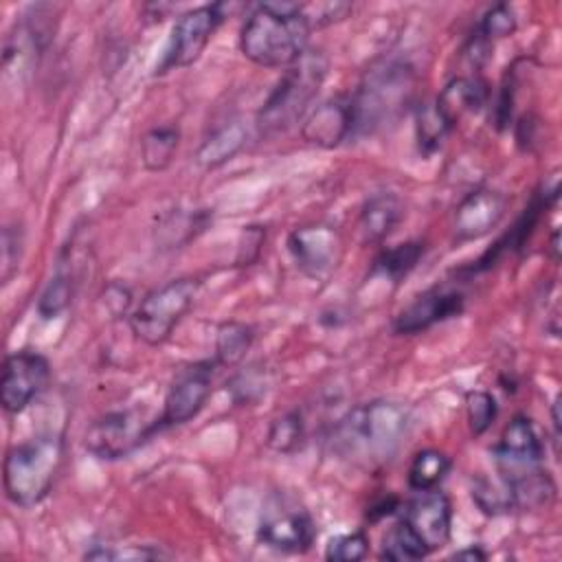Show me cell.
Returning <instances> with one entry per match:
<instances>
[{
	"instance_id": "24",
	"label": "cell",
	"mask_w": 562,
	"mask_h": 562,
	"mask_svg": "<svg viewBox=\"0 0 562 562\" xmlns=\"http://www.w3.org/2000/svg\"><path fill=\"white\" fill-rule=\"evenodd\" d=\"M70 261H59L55 274L48 279V283L44 285L40 299H37V314L44 321H50L55 316H59L72 301L75 296V272L72 266H68Z\"/></svg>"
},
{
	"instance_id": "15",
	"label": "cell",
	"mask_w": 562,
	"mask_h": 562,
	"mask_svg": "<svg viewBox=\"0 0 562 562\" xmlns=\"http://www.w3.org/2000/svg\"><path fill=\"white\" fill-rule=\"evenodd\" d=\"M465 307V294L459 288L435 285L415 296L393 321V331L413 336L430 329L437 323L454 318Z\"/></svg>"
},
{
	"instance_id": "5",
	"label": "cell",
	"mask_w": 562,
	"mask_h": 562,
	"mask_svg": "<svg viewBox=\"0 0 562 562\" xmlns=\"http://www.w3.org/2000/svg\"><path fill=\"white\" fill-rule=\"evenodd\" d=\"M327 70L329 59L321 50L307 48L299 61L285 68L277 86L261 103L257 112V130L263 136H272L303 123L327 77Z\"/></svg>"
},
{
	"instance_id": "8",
	"label": "cell",
	"mask_w": 562,
	"mask_h": 562,
	"mask_svg": "<svg viewBox=\"0 0 562 562\" xmlns=\"http://www.w3.org/2000/svg\"><path fill=\"white\" fill-rule=\"evenodd\" d=\"M160 428V417L149 419L140 408L110 411L88 426L83 446L97 459L116 461L132 454Z\"/></svg>"
},
{
	"instance_id": "22",
	"label": "cell",
	"mask_w": 562,
	"mask_h": 562,
	"mask_svg": "<svg viewBox=\"0 0 562 562\" xmlns=\"http://www.w3.org/2000/svg\"><path fill=\"white\" fill-rule=\"evenodd\" d=\"M180 145V130L176 125H156L140 138V162L149 171H162L171 165Z\"/></svg>"
},
{
	"instance_id": "28",
	"label": "cell",
	"mask_w": 562,
	"mask_h": 562,
	"mask_svg": "<svg viewBox=\"0 0 562 562\" xmlns=\"http://www.w3.org/2000/svg\"><path fill=\"white\" fill-rule=\"evenodd\" d=\"M448 134H450V130L443 123V119L437 114L435 105L422 103L415 114V136H417L419 154H424V156L435 154L443 145Z\"/></svg>"
},
{
	"instance_id": "12",
	"label": "cell",
	"mask_w": 562,
	"mask_h": 562,
	"mask_svg": "<svg viewBox=\"0 0 562 562\" xmlns=\"http://www.w3.org/2000/svg\"><path fill=\"white\" fill-rule=\"evenodd\" d=\"M215 367H217L215 360H198L182 367L176 373V378L167 389L162 413H160L162 428L182 426L200 415L213 389Z\"/></svg>"
},
{
	"instance_id": "3",
	"label": "cell",
	"mask_w": 562,
	"mask_h": 562,
	"mask_svg": "<svg viewBox=\"0 0 562 562\" xmlns=\"http://www.w3.org/2000/svg\"><path fill=\"white\" fill-rule=\"evenodd\" d=\"M310 33L312 26L303 4L261 2L241 26L239 48L257 66L290 68L305 55Z\"/></svg>"
},
{
	"instance_id": "2",
	"label": "cell",
	"mask_w": 562,
	"mask_h": 562,
	"mask_svg": "<svg viewBox=\"0 0 562 562\" xmlns=\"http://www.w3.org/2000/svg\"><path fill=\"white\" fill-rule=\"evenodd\" d=\"M408 428L406 411L391 400H371L349 408L334 426L331 452L358 468L386 463Z\"/></svg>"
},
{
	"instance_id": "35",
	"label": "cell",
	"mask_w": 562,
	"mask_h": 562,
	"mask_svg": "<svg viewBox=\"0 0 562 562\" xmlns=\"http://www.w3.org/2000/svg\"><path fill=\"white\" fill-rule=\"evenodd\" d=\"M257 367L248 369V371H241L237 373L233 380H231V393L235 397V402L239 404H246V402H255L257 397H261L266 393V380L259 371H255Z\"/></svg>"
},
{
	"instance_id": "17",
	"label": "cell",
	"mask_w": 562,
	"mask_h": 562,
	"mask_svg": "<svg viewBox=\"0 0 562 562\" xmlns=\"http://www.w3.org/2000/svg\"><path fill=\"white\" fill-rule=\"evenodd\" d=\"M301 136L303 140L323 149H334L353 136L349 99H329L310 110L301 123Z\"/></svg>"
},
{
	"instance_id": "4",
	"label": "cell",
	"mask_w": 562,
	"mask_h": 562,
	"mask_svg": "<svg viewBox=\"0 0 562 562\" xmlns=\"http://www.w3.org/2000/svg\"><path fill=\"white\" fill-rule=\"evenodd\" d=\"M415 83V70L406 61L384 59L371 66L349 99L353 134H371L395 123L413 103Z\"/></svg>"
},
{
	"instance_id": "31",
	"label": "cell",
	"mask_w": 562,
	"mask_h": 562,
	"mask_svg": "<svg viewBox=\"0 0 562 562\" xmlns=\"http://www.w3.org/2000/svg\"><path fill=\"white\" fill-rule=\"evenodd\" d=\"M86 560H162L171 558L169 551L156 544H127V547H116V544H94L90 551L83 553Z\"/></svg>"
},
{
	"instance_id": "9",
	"label": "cell",
	"mask_w": 562,
	"mask_h": 562,
	"mask_svg": "<svg viewBox=\"0 0 562 562\" xmlns=\"http://www.w3.org/2000/svg\"><path fill=\"white\" fill-rule=\"evenodd\" d=\"M226 20V4H202L178 15L171 35L167 40L156 75H165L176 68H187L200 59L211 37Z\"/></svg>"
},
{
	"instance_id": "7",
	"label": "cell",
	"mask_w": 562,
	"mask_h": 562,
	"mask_svg": "<svg viewBox=\"0 0 562 562\" xmlns=\"http://www.w3.org/2000/svg\"><path fill=\"white\" fill-rule=\"evenodd\" d=\"M198 288V279L180 277L147 292L138 307L130 314L132 334L149 347H160L167 342L178 323L191 310Z\"/></svg>"
},
{
	"instance_id": "14",
	"label": "cell",
	"mask_w": 562,
	"mask_h": 562,
	"mask_svg": "<svg viewBox=\"0 0 562 562\" xmlns=\"http://www.w3.org/2000/svg\"><path fill=\"white\" fill-rule=\"evenodd\" d=\"M400 512V518L415 531L428 553L448 544L452 531V503L439 487L415 492Z\"/></svg>"
},
{
	"instance_id": "38",
	"label": "cell",
	"mask_w": 562,
	"mask_h": 562,
	"mask_svg": "<svg viewBox=\"0 0 562 562\" xmlns=\"http://www.w3.org/2000/svg\"><path fill=\"white\" fill-rule=\"evenodd\" d=\"M450 558H452V560H468V562H476V560H485V558H487V553H485L479 544H470V547H463V549L454 551Z\"/></svg>"
},
{
	"instance_id": "6",
	"label": "cell",
	"mask_w": 562,
	"mask_h": 562,
	"mask_svg": "<svg viewBox=\"0 0 562 562\" xmlns=\"http://www.w3.org/2000/svg\"><path fill=\"white\" fill-rule=\"evenodd\" d=\"M61 461L64 439L57 432H44L11 446L2 465L7 498L18 507L40 505L53 490Z\"/></svg>"
},
{
	"instance_id": "18",
	"label": "cell",
	"mask_w": 562,
	"mask_h": 562,
	"mask_svg": "<svg viewBox=\"0 0 562 562\" xmlns=\"http://www.w3.org/2000/svg\"><path fill=\"white\" fill-rule=\"evenodd\" d=\"M487 101V86L479 77H454L450 79L439 97L435 99V110L452 132L468 114L479 112Z\"/></svg>"
},
{
	"instance_id": "29",
	"label": "cell",
	"mask_w": 562,
	"mask_h": 562,
	"mask_svg": "<svg viewBox=\"0 0 562 562\" xmlns=\"http://www.w3.org/2000/svg\"><path fill=\"white\" fill-rule=\"evenodd\" d=\"M496 415H498V404L490 391L479 389L465 395V417H468L470 432L474 437H481L483 432H487L496 422Z\"/></svg>"
},
{
	"instance_id": "33",
	"label": "cell",
	"mask_w": 562,
	"mask_h": 562,
	"mask_svg": "<svg viewBox=\"0 0 562 562\" xmlns=\"http://www.w3.org/2000/svg\"><path fill=\"white\" fill-rule=\"evenodd\" d=\"M472 498L479 505V509L487 516H501L514 507L503 483L501 487H494L487 479H481V476L472 483Z\"/></svg>"
},
{
	"instance_id": "10",
	"label": "cell",
	"mask_w": 562,
	"mask_h": 562,
	"mask_svg": "<svg viewBox=\"0 0 562 562\" xmlns=\"http://www.w3.org/2000/svg\"><path fill=\"white\" fill-rule=\"evenodd\" d=\"M312 514L292 498L274 496L257 525V542L279 553H305L316 540Z\"/></svg>"
},
{
	"instance_id": "11",
	"label": "cell",
	"mask_w": 562,
	"mask_h": 562,
	"mask_svg": "<svg viewBox=\"0 0 562 562\" xmlns=\"http://www.w3.org/2000/svg\"><path fill=\"white\" fill-rule=\"evenodd\" d=\"M50 380L48 360L31 349L13 351L4 358L0 378V404L7 413H22L37 400Z\"/></svg>"
},
{
	"instance_id": "23",
	"label": "cell",
	"mask_w": 562,
	"mask_h": 562,
	"mask_svg": "<svg viewBox=\"0 0 562 562\" xmlns=\"http://www.w3.org/2000/svg\"><path fill=\"white\" fill-rule=\"evenodd\" d=\"M450 470H452V461L446 452L437 448L419 450L408 465V474H406L408 487L415 492L435 490L446 481Z\"/></svg>"
},
{
	"instance_id": "26",
	"label": "cell",
	"mask_w": 562,
	"mask_h": 562,
	"mask_svg": "<svg viewBox=\"0 0 562 562\" xmlns=\"http://www.w3.org/2000/svg\"><path fill=\"white\" fill-rule=\"evenodd\" d=\"M422 257H424L422 241H404L382 250L373 263V272L382 274L393 283H400L404 277H408L415 270Z\"/></svg>"
},
{
	"instance_id": "19",
	"label": "cell",
	"mask_w": 562,
	"mask_h": 562,
	"mask_svg": "<svg viewBox=\"0 0 562 562\" xmlns=\"http://www.w3.org/2000/svg\"><path fill=\"white\" fill-rule=\"evenodd\" d=\"M404 217V206L397 193L391 191H380L373 193L360 211L358 217V231L364 244H380L384 241L395 226Z\"/></svg>"
},
{
	"instance_id": "32",
	"label": "cell",
	"mask_w": 562,
	"mask_h": 562,
	"mask_svg": "<svg viewBox=\"0 0 562 562\" xmlns=\"http://www.w3.org/2000/svg\"><path fill=\"white\" fill-rule=\"evenodd\" d=\"M367 553H369V536L362 529L331 538L325 549V558L331 562H358L367 558Z\"/></svg>"
},
{
	"instance_id": "36",
	"label": "cell",
	"mask_w": 562,
	"mask_h": 562,
	"mask_svg": "<svg viewBox=\"0 0 562 562\" xmlns=\"http://www.w3.org/2000/svg\"><path fill=\"white\" fill-rule=\"evenodd\" d=\"M351 11V4L345 2H323V4H303V13L307 15V22L314 29L334 24L342 20Z\"/></svg>"
},
{
	"instance_id": "21",
	"label": "cell",
	"mask_w": 562,
	"mask_h": 562,
	"mask_svg": "<svg viewBox=\"0 0 562 562\" xmlns=\"http://www.w3.org/2000/svg\"><path fill=\"white\" fill-rule=\"evenodd\" d=\"M255 342V329L241 321H224L215 331V362L217 367H237Z\"/></svg>"
},
{
	"instance_id": "37",
	"label": "cell",
	"mask_w": 562,
	"mask_h": 562,
	"mask_svg": "<svg viewBox=\"0 0 562 562\" xmlns=\"http://www.w3.org/2000/svg\"><path fill=\"white\" fill-rule=\"evenodd\" d=\"M103 301H105V307L114 314V316H121L130 310L132 305V290L125 285V283H119V281H112L105 292H103Z\"/></svg>"
},
{
	"instance_id": "39",
	"label": "cell",
	"mask_w": 562,
	"mask_h": 562,
	"mask_svg": "<svg viewBox=\"0 0 562 562\" xmlns=\"http://www.w3.org/2000/svg\"><path fill=\"white\" fill-rule=\"evenodd\" d=\"M551 426H553V437L555 441L560 439V395L551 402Z\"/></svg>"
},
{
	"instance_id": "30",
	"label": "cell",
	"mask_w": 562,
	"mask_h": 562,
	"mask_svg": "<svg viewBox=\"0 0 562 562\" xmlns=\"http://www.w3.org/2000/svg\"><path fill=\"white\" fill-rule=\"evenodd\" d=\"M516 26H518V20H516L514 9L505 2H498L483 13L474 33L481 35L485 42L494 44L496 40L509 37L516 31Z\"/></svg>"
},
{
	"instance_id": "13",
	"label": "cell",
	"mask_w": 562,
	"mask_h": 562,
	"mask_svg": "<svg viewBox=\"0 0 562 562\" xmlns=\"http://www.w3.org/2000/svg\"><path fill=\"white\" fill-rule=\"evenodd\" d=\"M288 250L301 274L327 279L342 259V237L329 224H305L288 235Z\"/></svg>"
},
{
	"instance_id": "27",
	"label": "cell",
	"mask_w": 562,
	"mask_h": 562,
	"mask_svg": "<svg viewBox=\"0 0 562 562\" xmlns=\"http://www.w3.org/2000/svg\"><path fill=\"white\" fill-rule=\"evenodd\" d=\"M266 443L279 454H292L305 443V422L299 411H288L270 422Z\"/></svg>"
},
{
	"instance_id": "34",
	"label": "cell",
	"mask_w": 562,
	"mask_h": 562,
	"mask_svg": "<svg viewBox=\"0 0 562 562\" xmlns=\"http://www.w3.org/2000/svg\"><path fill=\"white\" fill-rule=\"evenodd\" d=\"M24 250V233L18 224L4 226L2 231V281L7 283L20 268Z\"/></svg>"
},
{
	"instance_id": "25",
	"label": "cell",
	"mask_w": 562,
	"mask_h": 562,
	"mask_svg": "<svg viewBox=\"0 0 562 562\" xmlns=\"http://www.w3.org/2000/svg\"><path fill=\"white\" fill-rule=\"evenodd\" d=\"M430 555L424 542L415 536V531L400 518L393 527L386 529L382 536L380 558L389 562H417Z\"/></svg>"
},
{
	"instance_id": "16",
	"label": "cell",
	"mask_w": 562,
	"mask_h": 562,
	"mask_svg": "<svg viewBox=\"0 0 562 562\" xmlns=\"http://www.w3.org/2000/svg\"><path fill=\"white\" fill-rule=\"evenodd\" d=\"M507 213V195L492 187H476L461 198L452 215V231L459 241H474L490 235Z\"/></svg>"
},
{
	"instance_id": "1",
	"label": "cell",
	"mask_w": 562,
	"mask_h": 562,
	"mask_svg": "<svg viewBox=\"0 0 562 562\" xmlns=\"http://www.w3.org/2000/svg\"><path fill=\"white\" fill-rule=\"evenodd\" d=\"M494 465L512 505L518 509L549 507L555 498V483L542 468L544 443L525 415H516L492 448Z\"/></svg>"
},
{
	"instance_id": "20",
	"label": "cell",
	"mask_w": 562,
	"mask_h": 562,
	"mask_svg": "<svg viewBox=\"0 0 562 562\" xmlns=\"http://www.w3.org/2000/svg\"><path fill=\"white\" fill-rule=\"evenodd\" d=\"M246 127L237 121L215 127L198 147L195 162L204 169H217L233 160L246 145Z\"/></svg>"
}]
</instances>
